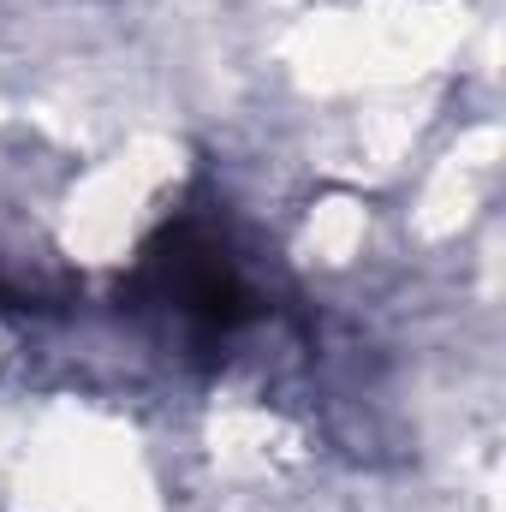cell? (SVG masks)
Listing matches in <instances>:
<instances>
[{
    "label": "cell",
    "instance_id": "6da1fadb",
    "mask_svg": "<svg viewBox=\"0 0 506 512\" xmlns=\"http://www.w3.org/2000/svg\"><path fill=\"white\" fill-rule=\"evenodd\" d=\"M143 286L161 304H179L185 322L227 334L251 316V292L233 274V262L215 251L197 227H167L149 251H143Z\"/></svg>",
    "mask_w": 506,
    "mask_h": 512
}]
</instances>
